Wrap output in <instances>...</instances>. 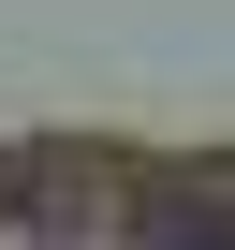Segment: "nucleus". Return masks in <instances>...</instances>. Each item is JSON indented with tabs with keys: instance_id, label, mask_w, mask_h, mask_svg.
<instances>
[{
	"instance_id": "nucleus-1",
	"label": "nucleus",
	"mask_w": 235,
	"mask_h": 250,
	"mask_svg": "<svg viewBox=\"0 0 235 250\" xmlns=\"http://www.w3.org/2000/svg\"><path fill=\"white\" fill-rule=\"evenodd\" d=\"M118 221H133L147 250H235V177H147Z\"/></svg>"
}]
</instances>
